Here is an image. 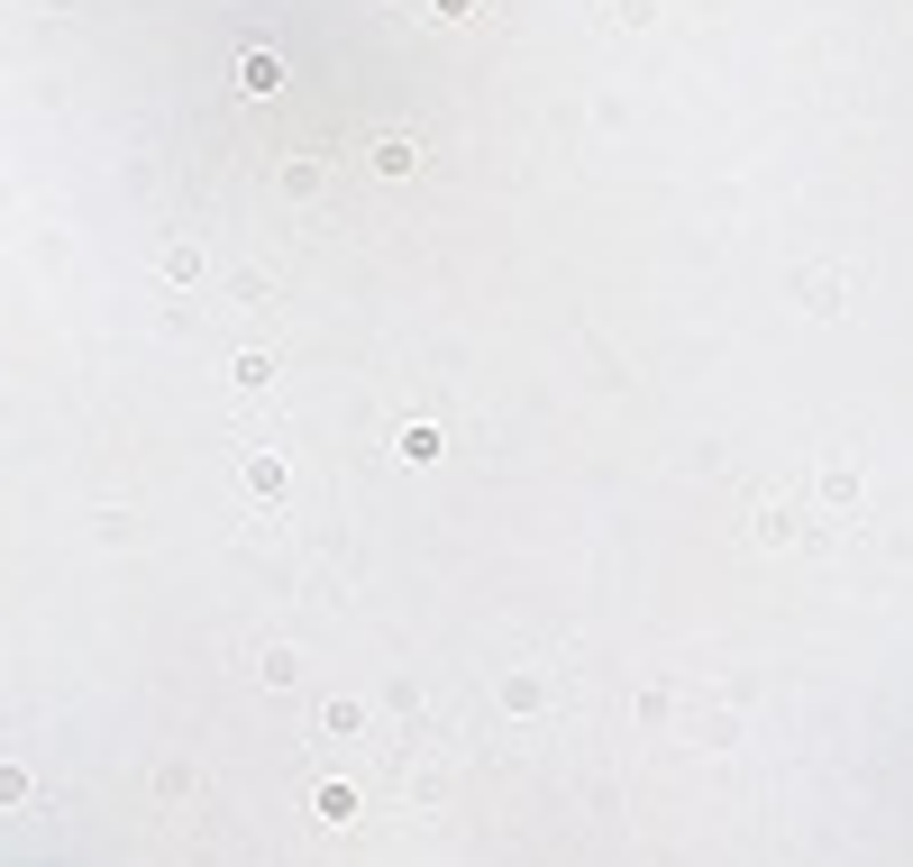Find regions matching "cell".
Listing matches in <instances>:
<instances>
[{
  "instance_id": "3",
  "label": "cell",
  "mask_w": 913,
  "mask_h": 867,
  "mask_svg": "<svg viewBox=\"0 0 913 867\" xmlns=\"http://www.w3.org/2000/svg\"><path fill=\"white\" fill-rule=\"evenodd\" d=\"M311 812H320V822H347V812H357V795H347V785H320Z\"/></svg>"
},
{
  "instance_id": "5",
  "label": "cell",
  "mask_w": 913,
  "mask_h": 867,
  "mask_svg": "<svg viewBox=\"0 0 913 867\" xmlns=\"http://www.w3.org/2000/svg\"><path fill=\"white\" fill-rule=\"evenodd\" d=\"M0 804H28V768H0Z\"/></svg>"
},
{
  "instance_id": "4",
  "label": "cell",
  "mask_w": 913,
  "mask_h": 867,
  "mask_svg": "<svg viewBox=\"0 0 913 867\" xmlns=\"http://www.w3.org/2000/svg\"><path fill=\"white\" fill-rule=\"evenodd\" d=\"M412 804H448V776L439 768H412Z\"/></svg>"
},
{
  "instance_id": "2",
  "label": "cell",
  "mask_w": 913,
  "mask_h": 867,
  "mask_svg": "<svg viewBox=\"0 0 913 867\" xmlns=\"http://www.w3.org/2000/svg\"><path fill=\"white\" fill-rule=\"evenodd\" d=\"M758 539H776V548L804 539V512H785V502H776V512H758Z\"/></svg>"
},
{
  "instance_id": "1",
  "label": "cell",
  "mask_w": 913,
  "mask_h": 867,
  "mask_svg": "<svg viewBox=\"0 0 913 867\" xmlns=\"http://www.w3.org/2000/svg\"><path fill=\"white\" fill-rule=\"evenodd\" d=\"M540 703H548V685H540V676H502V712H512V722H530Z\"/></svg>"
}]
</instances>
